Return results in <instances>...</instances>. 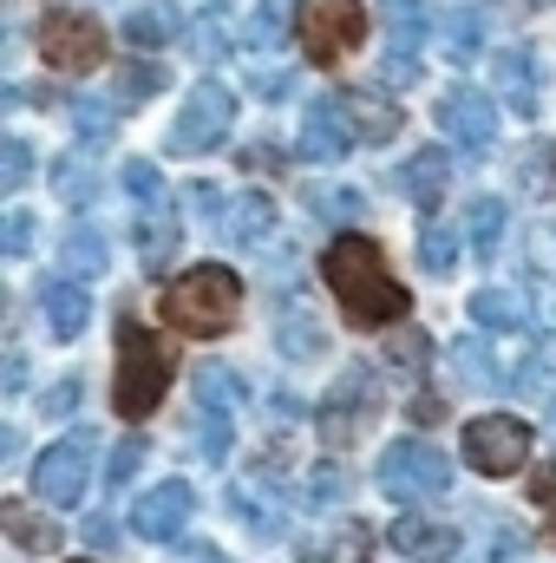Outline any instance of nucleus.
<instances>
[{"label": "nucleus", "instance_id": "ea45409f", "mask_svg": "<svg viewBox=\"0 0 556 563\" xmlns=\"http://www.w3.org/2000/svg\"><path fill=\"white\" fill-rule=\"evenodd\" d=\"M197 400L216 407V413H230V407L243 400V380H236L230 367H197Z\"/></svg>", "mask_w": 556, "mask_h": 563}, {"label": "nucleus", "instance_id": "a19ab883", "mask_svg": "<svg viewBox=\"0 0 556 563\" xmlns=\"http://www.w3.org/2000/svg\"><path fill=\"white\" fill-rule=\"evenodd\" d=\"M119 177H125V190L138 197V210H157V203H170V190H164V177H157V164H151V157H132Z\"/></svg>", "mask_w": 556, "mask_h": 563}, {"label": "nucleus", "instance_id": "393cba45", "mask_svg": "<svg viewBox=\"0 0 556 563\" xmlns=\"http://www.w3.org/2000/svg\"><path fill=\"white\" fill-rule=\"evenodd\" d=\"M301 563H374V544H367L360 525H334V531L301 544Z\"/></svg>", "mask_w": 556, "mask_h": 563}, {"label": "nucleus", "instance_id": "39448f33", "mask_svg": "<svg viewBox=\"0 0 556 563\" xmlns=\"http://www.w3.org/2000/svg\"><path fill=\"white\" fill-rule=\"evenodd\" d=\"M92 452H99V432H92V426H79V432L53 439V445L33 459V498H40L46 511L79 505V498H86V485H92Z\"/></svg>", "mask_w": 556, "mask_h": 563}, {"label": "nucleus", "instance_id": "cd10ccee", "mask_svg": "<svg viewBox=\"0 0 556 563\" xmlns=\"http://www.w3.org/2000/svg\"><path fill=\"white\" fill-rule=\"evenodd\" d=\"M452 367H458L465 387H511V374H498L485 334H458V341H452Z\"/></svg>", "mask_w": 556, "mask_h": 563}, {"label": "nucleus", "instance_id": "8fccbe9b", "mask_svg": "<svg viewBox=\"0 0 556 563\" xmlns=\"http://www.w3.org/2000/svg\"><path fill=\"white\" fill-rule=\"evenodd\" d=\"M524 170H531V190H551L556 184V151L551 144H531V164H524ZM524 170H518V177H524Z\"/></svg>", "mask_w": 556, "mask_h": 563}, {"label": "nucleus", "instance_id": "6e6552de", "mask_svg": "<svg viewBox=\"0 0 556 563\" xmlns=\"http://www.w3.org/2000/svg\"><path fill=\"white\" fill-rule=\"evenodd\" d=\"M230 125H236V92L230 86H216V79H203V86H190V99L177 106V125H170V157H210L216 144L230 139Z\"/></svg>", "mask_w": 556, "mask_h": 563}, {"label": "nucleus", "instance_id": "37998d69", "mask_svg": "<svg viewBox=\"0 0 556 563\" xmlns=\"http://www.w3.org/2000/svg\"><path fill=\"white\" fill-rule=\"evenodd\" d=\"M197 452H203L210 465H223V459H230V413L203 407V420H197Z\"/></svg>", "mask_w": 556, "mask_h": 563}, {"label": "nucleus", "instance_id": "5fc2aeb1", "mask_svg": "<svg viewBox=\"0 0 556 563\" xmlns=\"http://www.w3.org/2000/svg\"><path fill=\"white\" fill-rule=\"evenodd\" d=\"M276 164H281L276 144H249V151H243V170H276Z\"/></svg>", "mask_w": 556, "mask_h": 563}, {"label": "nucleus", "instance_id": "864d4df0", "mask_svg": "<svg viewBox=\"0 0 556 563\" xmlns=\"http://www.w3.org/2000/svg\"><path fill=\"white\" fill-rule=\"evenodd\" d=\"M86 544H92V551H112V544H119L112 518H86Z\"/></svg>", "mask_w": 556, "mask_h": 563}, {"label": "nucleus", "instance_id": "1a4fd4ad", "mask_svg": "<svg viewBox=\"0 0 556 563\" xmlns=\"http://www.w3.org/2000/svg\"><path fill=\"white\" fill-rule=\"evenodd\" d=\"M531 445H537V432H531V420H518V413H478V420H465V465L478 478L524 472Z\"/></svg>", "mask_w": 556, "mask_h": 563}, {"label": "nucleus", "instance_id": "a211bd4d", "mask_svg": "<svg viewBox=\"0 0 556 563\" xmlns=\"http://www.w3.org/2000/svg\"><path fill=\"white\" fill-rule=\"evenodd\" d=\"M465 314H471V328H485V334H524V328H531V301H524L518 288H478Z\"/></svg>", "mask_w": 556, "mask_h": 563}, {"label": "nucleus", "instance_id": "2f4dec72", "mask_svg": "<svg viewBox=\"0 0 556 563\" xmlns=\"http://www.w3.org/2000/svg\"><path fill=\"white\" fill-rule=\"evenodd\" d=\"M164 86H170V73H164V66L132 59V66H119V73H112V106H144V99H157Z\"/></svg>", "mask_w": 556, "mask_h": 563}, {"label": "nucleus", "instance_id": "603ef678", "mask_svg": "<svg viewBox=\"0 0 556 563\" xmlns=\"http://www.w3.org/2000/svg\"><path fill=\"white\" fill-rule=\"evenodd\" d=\"M288 86H294V73H249L256 99H288Z\"/></svg>", "mask_w": 556, "mask_h": 563}, {"label": "nucleus", "instance_id": "09e8293b", "mask_svg": "<svg viewBox=\"0 0 556 563\" xmlns=\"http://www.w3.org/2000/svg\"><path fill=\"white\" fill-rule=\"evenodd\" d=\"M419 79V53H387L380 59V86H413Z\"/></svg>", "mask_w": 556, "mask_h": 563}, {"label": "nucleus", "instance_id": "bf43d9fd", "mask_svg": "<svg viewBox=\"0 0 556 563\" xmlns=\"http://www.w3.org/2000/svg\"><path fill=\"white\" fill-rule=\"evenodd\" d=\"M73 563H86V558H73Z\"/></svg>", "mask_w": 556, "mask_h": 563}, {"label": "nucleus", "instance_id": "4d7b16f0", "mask_svg": "<svg viewBox=\"0 0 556 563\" xmlns=\"http://www.w3.org/2000/svg\"><path fill=\"white\" fill-rule=\"evenodd\" d=\"M177 563H230V558H223L216 544H184V551H177Z\"/></svg>", "mask_w": 556, "mask_h": 563}, {"label": "nucleus", "instance_id": "aec40b11", "mask_svg": "<svg viewBox=\"0 0 556 563\" xmlns=\"http://www.w3.org/2000/svg\"><path fill=\"white\" fill-rule=\"evenodd\" d=\"M223 236H230L236 250H263V243L276 236V203H269L263 190H243V197L230 203V217H223Z\"/></svg>", "mask_w": 556, "mask_h": 563}, {"label": "nucleus", "instance_id": "423d86ee", "mask_svg": "<svg viewBox=\"0 0 556 563\" xmlns=\"http://www.w3.org/2000/svg\"><path fill=\"white\" fill-rule=\"evenodd\" d=\"M374 413H380V374H374L367 361H354V367L321 394V407H314V432H321L327 445H354V439H367Z\"/></svg>", "mask_w": 556, "mask_h": 563}, {"label": "nucleus", "instance_id": "72a5a7b5", "mask_svg": "<svg viewBox=\"0 0 556 563\" xmlns=\"http://www.w3.org/2000/svg\"><path fill=\"white\" fill-rule=\"evenodd\" d=\"M53 190H59L73 210H86V203L99 197V177H92V164L73 151V157H53Z\"/></svg>", "mask_w": 556, "mask_h": 563}, {"label": "nucleus", "instance_id": "58836bf2", "mask_svg": "<svg viewBox=\"0 0 556 563\" xmlns=\"http://www.w3.org/2000/svg\"><path fill=\"white\" fill-rule=\"evenodd\" d=\"M243 40H249L256 53H276L281 40H288V13H281L276 0H263V7H256V13L243 20Z\"/></svg>", "mask_w": 556, "mask_h": 563}, {"label": "nucleus", "instance_id": "7ed1b4c3", "mask_svg": "<svg viewBox=\"0 0 556 563\" xmlns=\"http://www.w3.org/2000/svg\"><path fill=\"white\" fill-rule=\"evenodd\" d=\"M170 347L144 328V321H119V367H112V413L119 420H144L157 413V400L170 394Z\"/></svg>", "mask_w": 556, "mask_h": 563}, {"label": "nucleus", "instance_id": "e433bc0d", "mask_svg": "<svg viewBox=\"0 0 556 563\" xmlns=\"http://www.w3.org/2000/svg\"><path fill=\"white\" fill-rule=\"evenodd\" d=\"M66 112H73V132H79V144L92 151V144H105L112 132H119V112L105 106V99H66Z\"/></svg>", "mask_w": 556, "mask_h": 563}, {"label": "nucleus", "instance_id": "0eeeda50", "mask_svg": "<svg viewBox=\"0 0 556 563\" xmlns=\"http://www.w3.org/2000/svg\"><path fill=\"white\" fill-rule=\"evenodd\" d=\"M294 33H301V46H308L314 66H341L367 40V7L360 0H301Z\"/></svg>", "mask_w": 556, "mask_h": 563}, {"label": "nucleus", "instance_id": "de8ad7c7", "mask_svg": "<svg viewBox=\"0 0 556 563\" xmlns=\"http://www.w3.org/2000/svg\"><path fill=\"white\" fill-rule=\"evenodd\" d=\"M184 197H190V210H197V217H216V223H223V217H230V210H223V190H216V184H210V177H197V184H190V190H184Z\"/></svg>", "mask_w": 556, "mask_h": 563}, {"label": "nucleus", "instance_id": "a18cd8bd", "mask_svg": "<svg viewBox=\"0 0 556 563\" xmlns=\"http://www.w3.org/2000/svg\"><path fill=\"white\" fill-rule=\"evenodd\" d=\"M26 177H33V144L7 139V144H0V190H20Z\"/></svg>", "mask_w": 556, "mask_h": 563}, {"label": "nucleus", "instance_id": "2eb2a0df", "mask_svg": "<svg viewBox=\"0 0 556 563\" xmlns=\"http://www.w3.org/2000/svg\"><path fill=\"white\" fill-rule=\"evenodd\" d=\"M40 321H46L53 341H79V334L92 328V295H86V282H73V276L40 282Z\"/></svg>", "mask_w": 556, "mask_h": 563}, {"label": "nucleus", "instance_id": "9b49d317", "mask_svg": "<svg viewBox=\"0 0 556 563\" xmlns=\"http://www.w3.org/2000/svg\"><path fill=\"white\" fill-rule=\"evenodd\" d=\"M432 119H438L445 139L458 144V151H471V157H485L498 144V99L478 92V86H445L438 106H432Z\"/></svg>", "mask_w": 556, "mask_h": 563}, {"label": "nucleus", "instance_id": "c9c22d12", "mask_svg": "<svg viewBox=\"0 0 556 563\" xmlns=\"http://www.w3.org/2000/svg\"><path fill=\"white\" fill-rule=\"evenodd\" d=\"M387 367L407 374V380H425V367H432V341H425V328H400V334L387 341Z\"/></svg>", "mask_w": 556, "mask_h": 563}, {"label": "nucleus", "instance_id": "7c9ffc66", "mask_svg": "<svg viewBox=\"0 0 556 563\" xmlns=\"http://www.w3.org/2000/svg\"><path fill=\"white\" fill-rule=\"evenodd\" d=\"M419 269H425L432 282H445L452 269H458V230H452V223H438V217L419 223Z\"/></svg>", "mask_w": 556, "mask_h": 563}, {"label": "nucleus", "instance_id": "49530a36", "mask_svg": "<svg viewBox=\"0 0 556 563\" xmlns=\"http://www.w3.org/2000/svg\"><path fill=\"white\" fill-rule=\"evenodd\" d=\"M26 250H33V217H26V210H7V223H0V256L20 263Z\"/></svg>", "mask_w": 556, "mask_h": 563}, {"label": "nucleus", "instance_id": "3c124183", "mask_svg": "<svg viewBox=\"0 0 556 563\" xmlns=\"http://www.w3.org/2000/svg\"><path fill=\"white\" fill-rule=\"evenodd\" d=\"M73 407H79V380H59V387L40 400V413H46V420H66Z\"/></svg>", "mask_w": 556, "mask_h": 563}, {"label": "nucleus", "instance_id": "f257e3e1", "mask_svg": "<svg viewBox=\"0 0 556 563\" xmlns=\"http://www.w3.org/2000/svg\"><path fill=\"white\" fill-rule=\"evenodd\" d=\"M321 282L334 288V301H341V314H347L354 328H400L407 308H413L407 282L387 269L380 243H374V236H354V230L321 250Z\"/></svg>", "mask_w": 556, "mask_h": 563}, {"label": "nucleus", "instance_id": "f3484780", "mask_svg": "<svg viewBox=\"0 0 556 563\" xmlns=\"http://www.w3.org/2000/svg\"><path fill=\"white\" fill-rule=\"evenodd\" d=\"M407 197H413L419 210H438V197L452 190V157L438 151V144H425V151H413L407 164H400V177H393Z\"/></svg>", "mask_w": 556, "mask_h": 563}, {"label": "nucleus", "instance_id": "5701e85b", "mask_svg": "<svg viewBox=\"0 0 556 563\" xmlns=\"http://www.w3.org/2000/svg\"><path fill=\"white\" fill-rule=\"evenodd\" d=\"M347 99V112H354V132L367 144H393L400 139V125H407V112L393 106V99H380V92H341Z\"/></svg>", "mask_w": 556, "mask_h": 563}, {"label": "nucleus", "instance_id": "4be33fe9", "mask_svg": "<svg viewBox=\"0 0 556 563\" xmlns=\"http://www.w3.org/2000/svg\"><path fill=\"white\" fill-rule=\"evenodd\" d=\"M59 263H66V276H73V282L105 276V263H112V243H105V230H92V223H73V230L59 236Z\"/></svg>", "mask_w": 556, "mask_h": 563}, {"label": "nucleus", "instance_id": "f704fd0d", "mask_svg": "<svg viewBox=\"0 0 556 563\" xmlns=\"http://www.w3.org/2000/svg\"><path fill=\"white\" fill-rule=\"evenodd\" d=\"M367 210V197L360 190H341V184H308V217H321V223H354Z\"/></svg>", "mask_w": 556, "mask_h": 563}, {"label": "nucleus", "instance_id": "a878e982", "mask_svg": "<svg viewBox=\"0 0 556 563\" xmlns=\"http://www.w3.org/2000/svg\"><path fill=\"white\" fill-rule=\"evenodd\" d=\"M276 347L288 361H321L327 354V328L314 321V314H301V308H288L276 321Z\"/></svg>", "mask_w": 556, "mask_h": 563}, {"label": "nucleus", "instance_id": "6ab92c4d", "mask_svg": "<svg viewBox=\"0 0 556 563\" xmlns=\"http://www.w3.org/2000/svg\"><path fill=\"white\" fill-rule=\"evenodd\" d=\"M177 243H184V223H177V210H170V203L138 210V263L151 269V276L177 263Z\"/></svg>", "mask_w": 556, "mask_h": 563}, {"label": "nucleus", "instance_id": "b1692460", "mask_svg": "<svg viewBox=\"0 0 556 563\" xmlns=\"http://www.w3.org/2000/svg\"><path fill=\"white\" fill-rule=\"evenodd\" d=\"M184 33V13L170 7V0H151V7H132L125 13V40L138 46V53H157V46H170Z\"/></svg>", "mask_w": 556, "mask_h": 563}, {"label": "nucleus", "instance_id": "79ce46f5", "mask_svg": "<svg viewBox=\"0 0 556 563\" xmlns=\"http://www.w3.org/2000/svg\"><path fill=\"white\" fill-rule=\"evenodd\" d=\"M190 53H197L203 66L230 59V33H223V20H216V13H197V26H190Z\"/></svg>", "mask_w": 556, "mask_h": 563}, {"label": "nucleus", "instance_id": "f03ea898", "mask_svg": "<svg viewBox=\"0 0 556 563\" xmlns=\"http://www.w3.org/2000/svg\"><path fill=\"white\" fill-rule=\"evenodd\" d=\"M157 314H164L177 334L216 341V334H230L236 314H243V276L223 269V263H197V269H184V276L157 295Z\"/></svg>", "mask_w": 556, "mask_h": 563}, {"label": "nucleus", "instance_id": "ddd939ff", "mask_svg": "<svg viewBox=\"0 0 556 563\" xmlns=\"http://www.w3.org/2000/svg\"><path fill=\"white\" fill-rule=\"evenodd\" d=\"M190 511H197V492L184 478H164L157 492H144L138 505H132V531H138L144 544H177L184 525H190Z\"/></svg>", "mask_w": 556, "mask_h": 563}, {"label": "nucleus", "instance_id": "9d476101", "mask_svg": "<svg viewBox=\"0 0 556 563\" xmlns=\"http://www.w3.org/2000/svg\"><path fill=\"white\" fill-rule=\"evenodd\" d=\"M40 59L53 66V73H99L105 66V26L92 20V13H73V7H59V13H46L40 20Z\"/></svg>", "mask_w": 556, "mask_h": 563}, {"label": "nucleus", "instance_id": "412c9836", "mask_svg": "<svg viewBox=\"0 0 556 563\" xmlns=\"http://www.w3.org/2000/svg\"><path fill=\"white\" fill-rule=\"evenodd\" d=\"M0 531H7L20 551H33V558H40V551H53V544H59V531H66V525H53V511H33L26 498H0Z\"/></svg>", "mask_w": 556, "mask_h": 563}, {"label": "nucleus", "instance_id": "dca6fc26", "mask_svg": "<svg viewBox=\"0 0 556 563\" xmlns=\"http://www.w3.org/2000/svg\"><path fill=\"white\" fill-rule=\"evenodd\" d=\"M498 99H504L518 119H537V106H544V73H537V53H531V46H504V53H498Z\"/></svg>", "mask_w": 556, "mask_h": 563}, {"label": "nucleus", "instance_id": "bb28decb", "mask_svg": "<svg viewBox=\"0 0 556 563\" xmlns=\"http://www.w3.org/2000/svg\"><path fill=\"white\" fill-rule=\"evenodd\" d=\"M438 46H445V59H452V66H471V59L485 53V20H478L471 7L445 13V20H438Z\"/></svg>", "mask_w": 556, "mask_h": 563}, {"label": "nucleus", "instance_id": "13d9d810", "mask_svg": "<svg viewBox=\"0 0 556 563\" xmlns=\"http://www.w3.org/2000/svg\"><path fill=\"white\" fill-rule=\"evenodd\" d=\"M20 387H26V354L13 347V354H7V394H20Z\"/></svg>", "mask_w": 556, "mask_h": 563}, {"label": "nucleus", "instance_id": "4468645a", "mask_svg": "<svg viewBox=\"0 0 556 563\" xmlns=\"http://www.w3.org/2000/svg\"><path fill=\"white\" fill-rule=\"evenodd\" d=\"M387 538H393V551H400L407 563H452V558H458V544H465V531H458V525L425 518V511H407Z\"/></svg>", "mask_w": 556, "mask_h": 563}, {"label": "nucleus", "instance_id": "20e7f679", "mask_svg": "<svg viewBox=\"0 0 556 563\" xmlns=\"http://www.w3.org/2000/svg\"><path fill=\"white\" fill-rule=\"evenodd\" d=\"M380 492L393 505H419V498H445L452 492V459L432 445V439H393L380 452Z\"/></svg>", "mask_w": 556, "mask_h": 563}, {"label": "nucleus", "instance_id": "c85d7f7f", "mask_svg": "<svg viewBox=\"0 0 556 563\" xmlns=\"http://www.w3.org/2000/svg\"><path fill=\"white\" fill-rule=\"evenodd\" d=\"M504 223H511L504 197H478V203H471V217H465V243H471V256H498Z\"/></svg>", "mask_w": 556, "mask_h": 563}, {"label": "nucleus", "instance_id": "f8f14e48", "mask_svg": "<svg viewBox=\"0 0 556 563\" xmlns=\"http://www.w3.org/2000/svg\"><path fill=\"white\" fill-rule=\"evenodd\" d=\"M354 144H360V132H354V112H347L341 92L308 99V112H301V157H314V164H341Z\"/></svg>", "mask_w": 556, "mask_h": 563}, {"label": "nucleus", "instance_id": "473e14b6", "mask_svg": "<svg viewBox=\"0 0 556 563\" xmlns=\"http://www.w3.org/2000/svg\"><path fill=\"white\" fill-rule=\"evenodd\" d=\"M380 20L393 33V53H419V40L432 33V13L419 0H380Z\"/></svg>", "mask_w": 556, "mask_h": 563}, {"label": "nucleus", "instance_id": "c756f323", "mask_svg": "<svg viewBox=\"0 0 556 563\" xmlns=\"http://www.w3.org/2000/svg\"><path fill=\"white\" fill-rule=\"evenodd\" d=\"M230 505H236V518H243V531H249L256 544H281V531H288L281 505H269V498H256L249 485H236V492H230Z\"/></svg>", "mask_w": 556, "mask_h": 563}, {"label": "nucleus", "instance_id": "4c0bfd02", "mask_svg": "<svg viewBox=\"0 0 556 563\" xmlns=\"http://www.w3.org/2000/svg\"><path fill=\"white\" fill-rule=\"evenodd\" d=\"M347 492H354V472H347V465H334V459H321V465L301 478V498H308V505H341Z\"/></svg>", "mask_w": 556, "mask_h": 563}, {"label": "nucleus", "instance_id": "6e6d98bb", "mask_svg": "<svg viewBox=\"0 0 556 563\" xmlns=\"http://www.w3.org/2000/svg\"><path fill=\"white\" fill-rule=\"evenodd\" d=\"M407 413H413L419 426H432L438 413H445V407H438V394H413V407H407Z\"/></svg>", "mask_w": 556, "mask_h": 563}, {"label": "nucleus", "instance_id": "c03bdc74", "mask_svg": "<svg viewBox=\"0 0 556 563\" xmlns=\"http://www.w3.org/2000/svg\"><path fill=\"white\" fill-rule=\"evenodd\" d=\"M144 465V439L132 432V439H119L112 445V459H105V492H119V485H132V472Z\"/></svg>", "mask_w": 556, "mask_h": 563}]
</instances>
